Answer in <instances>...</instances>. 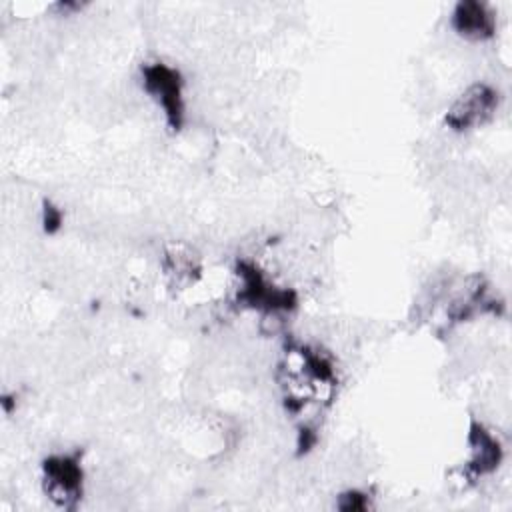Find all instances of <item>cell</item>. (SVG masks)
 <instances>
[{
  "mask_svg": "<svg viewBox=\"0 0 512 512\" xmlns=\"http://www.w3.org/2000/svg\"><path fill=\"white\" fill-rule=\"evenodd\" d=\"M42 484L52 504L64 510H74L84 490L80 452L48 456L42 464Z\"/></svg>",
  "mask_w": 512,
  "mask_h": 512,
  "instance_id": "cell-1",
  "label": "cell"
},
{
  "mask_svg": "<svg viewBox=\"0 0 512 512\" xmlns=\"http://www.w3.org/2000/svg\"><path fill=\"white\" fill-rule=\"evenodd\" d=\"M142 82L144 90L162 108L168 126L172 130H180L184 122V82L180 72L164 62H150L142 66Z\"/></svg>",
  "mask_w": 512,
  "mask_h": 512,
  "instance_id": "cell-2",
  "label": "cell"
},
{
  "mask_svg": "<svg viewBox=\"0 0 512 512\" xmlns=\"http://www.w3.org/2000/svg\"><path fill=\"white\" fill-rule=\"evenodd\" d=\"M496 108H498V92L490 84L478 82L466 88L454 100V104L446 112L444 122L456 132H466L486 124L494 116Z\"/></svg>",
  "mask_w": 512,
  "mask_h": 512,
  "instance_id": "cell-3",
  "label": "cell"
},
{
  "mask_svg": "<svg viewBox=\"0 0 512 512\" xmlns=\"http://www.w3.org/2000/svg\"><path fill=\"white\" fill-rule=\"evenodd\" d=\"M470 458L466 462V474L472 478H482L492 474L502 462V446L482 424L472 422L468 432Z\"/></svg>",
  "mask_w": 512,
  "mask_h": 512,
  "instance_id": "cell-4",
  "label": "cell"
},
{
  "mask_svg": "<svg viewBox=\"0 0 512 512\" xmlns=\"http://www.w3.org/2000/svg\"><path fill=\"white\" fill-rule=\"evenodd\" d=\"M452 26L466 40L482 42L494 36L496 16L486 4L476 0H466L456 4L452 12Z\"/></svg>",
  "mask_w": 512,
  "mask_h": 512,
  "instance_id": "cell-5",
  "label": "cell"
},
{
  "mask_svg": "<svg viewBox=\"0 0 512 512\" xmlns=\"http://www.w3.org/2000/svg\"><path fill=\"white\" fill-rule=\"evenodd\" d=\"M368 506H370L368 496L364 492H358V490H350V492L342 494L340 500H338V508L346 510V512H350V510H366Z\"/></svg>",
  "mask_w": 512,
  "mask_h": 512,
  "instance_id": "cell-6",
  "label": "cell"
},
{
  "mask_svg": "<svg viewBox=\"0 0 512 512\" xmlns=\"http://www.w3.org/2000/svg\"><path fill=\"white\" fill-rule=\"evenodd\" d=\"M60 222H62V216H60V212H58V208H54V206H46L44 208V224H46V230L48 232H54L58 226H60Z\"/></svg>",
  "mask_w": 512,
  "mask_h": 512,
  "instance_id": "cell-7",
  "label": "cell"
}]
</instances>
